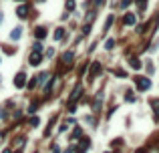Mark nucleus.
<instances>
[{
  "mask_svg": "<svg viewBox=\"0 0 159 153\" xmlns=\"http://www.w3.org/2000/svg\"><path fill=\"white\" fill-rule=\"evenodd\" d=\"M137 4H139V8L143 10V8H145V4H147V0H137Z\"/></svg>",
  "mask_w": 159,
  "mask_h": 153,
  "instance_id": "obj_28",
  "label": "nucleus"
},
{
  "mask_svg": "<svg viewBox=\"0 0 159 153\" xmlns=\"http://www.w3.org/2000/svg\"><path fill=\"white\" fill-rule=\"evenodd\" d=\"M39 123H40V119H39V117H32V119H30V125H32V127H36Z\"/></svg>",
  "mask_w": 159,
  "mask_h": 153,
  "instance_id": "obj_25",
  "label": "nucleus"
},
{
  "mask_svg": "<svg viewBox=\"0 0 159 153\" xmlns=\"http://www.w3.org/2000/svg\"><path fill=\"white\" fill-rule=\"evenodd\" d=\"M81 95H83V87L77 85V87H75V91L71 93V97H68V105H75V103L81 99Z\"/></svg>",
  "mask_w": 159,
  "mask_h": 153,
  "instance_id": "obj_3",
  "label": "nucleus"
},
{
  "mask_svg": "<svg viewBox=\"0 0 159 153\" xmlns=\"http://www.w3.org/2000/svg\"><path fill=\"white\" fill-rule=\"evenodd\" d=\"M2 153H12V151H10V149H4V151H2Z\"/></svg>",
  "mask_w": 159,
  "mask_h": 153,
  "instance_id": "obj_34",
  "label": "nucleus"
},
{
  "mask_svg": "<svg viewBox=\"0 0 159 153\" xmlns=\"http://www.w3.org/2000/svg\"><path fill=\"white\" fill-rule=\"evenodd\" d=\"M0 62H2V61H0Z\"/></svg>",
  "mask_w": 159,
  "mask_h": 153,
  "instance_id": "obj_37",
  "label": "nucleus"
},
{
  "mask_svg": "<svg viewBox=\"0 0 159 153\" xmlns=\"http://www.w3.org/2000/svg\"><path fill=\"white\" fill-rule=\"evenodd\" d=\"M2 20H4V14H2V12H0V22H2Z\"/></svg>",
  "mask_w": 159,
  "mask_h": 153,
  "instance_id": "obj_33",
  "label": "nucleus"
},
{
  "mask_svg": "<svg viewBox=\"0 0 159 153\" xmlns=\"http://www.w3.org/2000/svg\"><path fill=\"white\" fill-rule=\"evenodd\" d=\"M89 145H91V143H89V139L87 137H85V139H81V143H79V151H87V149H89Z\"/></svg>",
  "mask_w": 159,
  "mask_h": 153,
  "instance_id": "obj_13",
  "label": "nucleus"
},
{
  "mask_svg": "<svg viewBox=\"0 0 159 153\" xmlns=\"http://www.w3.org/2000/svg\"><path fill=\"white\" fill-rule=\"evenodd\" d=\"M113 20H115V16H113V14H111V16H109V18H107V20H105V30H109V28H111V24H113Z\"/></svg>",
  "mask_w": 159,
  "mask_h": 153,
  "instance_id": "obj_16",
  "label": "nucleus"
},
{
  "mask_svg": "<svg viewBox=\"0 0 159 153\" xmlns=\"http://www.w3.org/2000/svg\"><path fill=\"white\" fill-rule=\"evenodd\" d=\"M14 87H18V89L26 87V75H24V73H18V75L14 76Z\"/></svg>",
  "mask_w": 159,
  "mask_h": 153,
  "instance_id": "obj_6",
  "label": "nucleus"
},
{
  "mask_svg": "<svg viewBox=\"0 0 159 153\" xmlns=\"http://www.w3.org/2000/svg\"><path fill=\"white\" fill-rule=\"evenodd\" d=\"M125 99H127V101H131V103H133V101H135V95H131V91H129V95H127Z\"/></svg>",
  "mask_w": 159,
  "mask_h": 153,
  "instance_id": "obj_30",
  "label": "nucleus"
},
{
  "mask_svg": "<svg viewBox=\"0 0 159 153\" xmlns=\"http://www.w3.org/2000/svg\"><path fill=\"white\" fill-rule=\"evenodd\" d=\"M131 4V0H121V8H127Z\"/></svg>",
  "mask_w": 159,
  "mask_h": 153,
  "instance_id": "obj_27",
  "label": "nucleus"
},
{
  "mask_svg": "<svg viewBox=\"0 0 159 153\" xmlns=\"http://www.w3.org/2000/svg\"><path fill=\"white\" fill-rule=\"evenodd\" d=\"M50 79H53V76L48 75V73H40L36 81H39V85H43V83H48V81H50Z\"/></svg>",
  "mask_w": 159,
  "mask_h": 153,
  "instance_id": "obj_11",
  "label": "nucleus"
},
{
  "mask_svg": "<svg viewBox=\"0 0 159 153\" xmlns=\"http://www.w3.org/2000/svg\"><path fill=\"white\" fill-rule=\"evenodd\" d=\"M53 153H61V149H58V145H53Z\"/></svg>",
  "mask_w": 159,
  "mask_h": 153,
  "instance_id": "obj_31",
  "label": "nucleus"
},
{
  "mask_svg": "<svg viewBox=\"0 0 159 153\" xmlns=\"http://www.w3.org/2000/svg\"><path fill=\"white\" fill-rule=\"evenodd\" d=\"M77 137H81V127H77V129L72 131V141H75Z\"/></svg>",
  "mask_w": 159,
  "mask_h": 153,
  "instance_id": "obj_22",
  "label": "nucleus"
},
{
  "mask_svg": "<svg viewBox=\"0 0 159 153\" xmlns=\"http://www.w3.org/2000/svg\"><path fill=\"white\" fill-rule=\"evenodd\" d=\"M101 101H103V95H97L95 103H93V111H101Z\"/></svg>",
  "mask_w": 159,
  "mask_h": 153,
  "instance_id": "obj_14",
  "label": "nucleus"
},
{
  "mask_svg": "<svg viewBox=\"0 0 159 153\" xmlns=\"http://www.w3.org/2000/svg\"><path fill=\"white\" fill-rule=\"evenodd\" d=\"M24 147V139H16V149H22Z\"/></svg>",
  "mask_w": 159,
  "mask_h": 153,
  "instance_id": "obj_26",
  "label": "nucleus"
},
{
  "mask_svg": "<svg viewBox=\"0 0 159 153\" xmlns=\"http://www.w3.org/2000/svg\"><path fill=\"white\" fill-rule=\"evenodd\" d=\"M129 65H131L133 69H141V62H139V58H135V57H133V58L129 61Z\"/></svg>",
  "mask_w": 159,
  "mask_h": 153,
  "instance_id": "obj_15",
  "label": "nucleus"
},
{
  "mask_svg": "<svg viewBox=\"0 0 159 153\" xmlns=\"http://www.w3.org/2000/svg\"><path fill=\"white\" fill-rule=\"evenodd\" d=\"M67 10H75V0H67Z\"/></svg>",
  "mask_w": 159,
  "mask_h": 153,
  "instance_id": "obj_24",
  "label": "nucleus"
},
{
  "mask_svg": "<svg viewBox=\"0 0 159 153\" xmlns=\"http://www.w3.org/2000/svg\"><path fill=\"white\" fill-rule=\"evenodd\" d=\"M16 2H24V0H16Z\"/></svg>",
  "mask_w": 159,
  "mask_h": 153,
  "instance_id": "obj_35",
  "label": "nucleus"
},
{
  "mask_svg": "<svg viewBox=\"0 0 159 153\" xmlns=\"http://www.w3.org/2000/svg\"><path fill=\"white\" fill-rule=\"evenodd\" d=\"M32 50H36V53H40V50H43V43H40V40H36V43L32 44Z\"/></svg>",
  "mask_w": 159,
  "mask_h": 153,
  "instance_id": "obj_17",
  "label": "nucleus"
},
{
  "mask_svg": "<svg viewBox=\"0 0 159 153\" xmlns=\"http://www.w3.org/2000/svg\"><path fill=\"white\" fill-rule=\"evenodd\" d=\"M28 14H30V6L28 4H20L18 8H16V16H18V18H28Z\"/></svg>",
  "mask_w": 159,
  "mask_h": 153,
  "instance_id": "obj_5",
  "label": "nucleus"
},
{
  "mask_svg": "<svg viewBox=\"0 0 159 153\" xmlns=\"http://www.w3.org/2000/svg\"><path fill=\"white\" fill-rule=\"evenodd\" d=\"M151 105L155 107V117H157V121H159V101H151Z\"/></svg>",
  "mask_w": 159,
  "mask_h": 153,
  "instance_id": "obj_19",
  "label": "nucleus"
},
{
  "mask_svg": "<svg viewBox=\"0 0 159 153\" xmlns=\"http://www.w3.org/2000/svg\"><path fill=\"white\" fill-rule=\"evenodd\" d=\"M0 83H2V76H0Z\"/></svg>",
  "mask_w": 159,
  "mask_h": 153,
  "instance_id": "obj_36",
  "label": "nucleus"
},
{
  "mask_svg": "<svg viewBox=\"0 0 159 153\" xmlns=\"http://www.w3.org/2000/svg\"><path fill=\"white\" fill-rule=\"evenodd\" d=\"M46 34H48L46 26H36V28H34V38H36V40H43Z\"/></svg>",
  "mask_w": 159,
  "mask_h": 153,
  "instance_id": "obj_7",
  "label": "nucleus"
},
{
  "mask_svg": "<svg viewBox=\"0 0 159 153\" xmlns=\"http://www.w3.org/2000/svg\"><path fill=\"white\" fill-rule=\"evenodd\" d=\"M36 107H39V101H32V103L28 105V113H34V111H36Z\"/></svg>",
  "mask_w": 159,
  "mask_h": 153,
  "instance_id": "obj_18",
  "label": "nucleus"
},
{
  "mask_svg": "<svg viewBox=\"0 0 159 153\" xmlns=\"http://www.w3.org/2000/svg\"><path fill=\"white\" fill-rule=\"evenodd\" d=\"M89 32H91V22H87L85 26H83V36H87Z\"/></svg>",
  "mask_w": 159,
  "mask_h": 153,
  "instance_id": "obj_20",
  "label": "nucleus"
},
{
  "mask_svg": "<svg viewBox=\"0 0 159 153\" xmlns=\"http://www.w3.org/2000/svg\"><path fill=\"white\" fill-rule=\"evenodd\" d=\"M36 85H39V81H36V79H30V81H28V89H34Z\"/></svg>",
  "mask_w": 159,
  "mask_h": 153,
  "instance_id": "obj_23",
  "label": "nucleus"
},
{
  "mask_svg": "<svg viewBox=\"0 0 159 153\" xmlns=\"http://www.w3.org/2000/svg\"><path fill=\"white\" fill-rule=\"evenodd\" d=\"M113 47H115V40H113V38H109V40L105 43V48H107V50H111Z\"/></svg>",
  "mask_w": 159,
  "mask_h": 153,
  "instance_id": "obj_21",
  "label": "nucleus"
},
{
  "mask_svg": "<svg viewBox=\"0 0 159 153\" xmlns=\"http://www.w3.org/2000/svg\"><path fill=\"white\" fill-rule=\"evenodd\" d=\"M99 73H101V65H99V62H93L91 65V73H89V79H95L97 75H99Z\"/></svg>",
  "mask_w": 159,
  "mask_h": 153,
  "instance_id": "obj_8",
  "label": "nucleus"
},
{
  "mask_svg": "<svg viewBox=\"0 0 159 153\" xmlns=\"http://www.w3.org/2000/svg\"><path fill=\"white\" fill-rule=\"evenodd\" d=\"M40 62H43V57H40V53L32 50V53L28 54V65H32V67H39Z\"/></svg>",
  "mask_w": 159,
  "mask_h": 153,
  "instance_id": "obj_4",
  "label": "nucleus"
},
{
  "mask_svg": "<svg viewBox=\"0 0 159 153\" xmlns=\"http://www.w3.org/2000/svg\"><path fill=\"white\" fill-rule=\"evenodd\" d=\"M123 24H125V26H133V24H135V14L127 12V14H125V18H123Z\"/></svg>",
  "mask_w": 159,
  "mask_h": 153,
  "instance_id": "obj_9",
  "label": "nucleus"
},
{
  "mask_svg": "<svg viewBox=\"0 0 159 153\" xmlns=\"http://www.w3.org/2000/svg\"><path fill=\"white\" fill-rule=\"evenodd\" d=\"M63 38H65V28L58 26V28L54 30V40H63Z\"/></svg>",
  "mask_w": 159,
  "mask_h": 153,
  "instance_id": "obj_12",
  "label": "nucleus"
},
{
  "mask_svg": "<svg viewBox=\"0 0 159 153\" xmlns=\"http://www.w3.org/2000/svg\"><path fill=\"white\" fill-rule=\"evenodd\" d=\"M20 36H22V26H16V28L10 32V40H18Z\"/></svg>",
  "mask_w": 159,
  "mask_h": 153,
  "instance_id": "obj_10",
  "label": "nucleus"
},
{
  "mask_svg": "<svg viewBox=\"0 0 159 153\" xmlns=\"http://www.w3.org/2000/svg\"><path fill=\"white\" fill-rule=\"evenodd\" d=\"M61 62H63V67H72V62H75V53L72 50H67V53H63V57H61Z\"/></svg>",
  "mask_w": 159,
  "mask_h": 153,
  "instance_id": "obj_1",
  "label": "nucleus"
},
{
  "mask_svg": "<svg viewBox=\"0 0 159 153\" xmlns=\"http://www.w3.org/2000/svg\"><path fill=\"white\" fill-rule=\"evenodd\" d=\"M46 57H48V58L54 57V48H48V50H46Z\"/></svg>",
  "mask_w": 159,
  "mask_h": 153,
  "instance_id": "obj_29",
  "label": "nucleus"
},
{
  "mask_svg": "<svg viewBox=\"0 0 159 153\" xmlns=\"http://www.w3.org/2000/svg\"><path fill=\"white\" fill-rule=\"evenodd\" d=\"M72 151H75V147H68L67 151H63V153H72Z\"/></svg>",
  "mask_w": 159,
  "mask_h": 153,
  "instance_id": "obj_32",
  "label": "nucleus"
},
{
  "mask_svg": "<svg viewBox=\"0 0 159 153\" xmlns=\"http://www.w3.org/2000/svg\"><path fill=\"white\" fill-rule=\"evenodd\" d=\"M135 83H137V89H139V91H147V89L151 87L149 76H137V79H135Z\"/></svg>",
  "mask_w": 159,
  "mask_h": 153,
  "instance_id": "obj_2",
  "label": "nucleus"
}]
</instances>
